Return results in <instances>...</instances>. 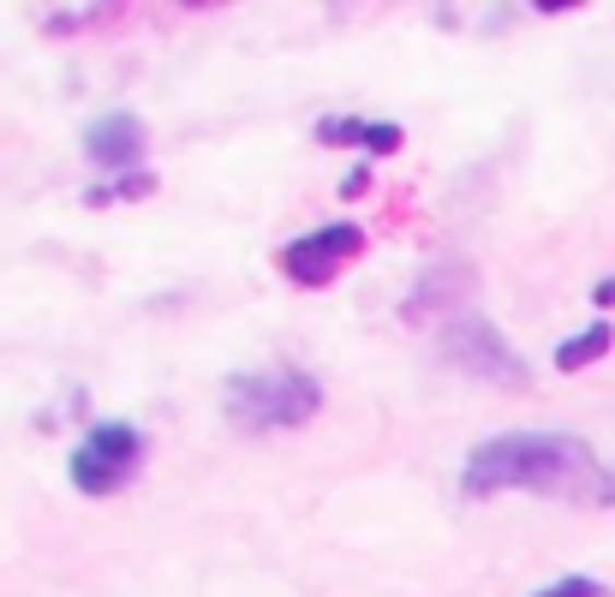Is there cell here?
<instances>
[{
  "label": "cell",
  "instance_id": "obj_4",
  "mask_svg": "<svg viewBox=\"0 0 615 597\" xmlns=\"http://www.w3.org/2000/svg\"><path fill=\"white\" fill-rule=\"evenodd\" d=\"M144 466V437H138V425H96L90 437L72 449V485L84 490V497H114V490L132 485V473Z\"/></svg>",
  "mask_w": 615,
  "mask_h": 597
},
{
  "label": "cell",
  "instance_id": "obj_7",
  "mask_svg": "<svg viewBox=\"0 0 615 597\" xmlns=\"http://www.w3.org/2000/svg\"><path fill=\"white\" fill-rule=\"evenodd\" d=\"M84 156L96 162V168H132V162L144 156V120H138V114H108V120H96L84 132Z\"/></svg>",
  "mask_w": 615,
  "mask_h": 597
},
{
  "label": "cell",
  "instance_id": "obj_5",
  "mask_svg": "<svg viewBox=\"0 0 615 597\" xmlns=\"http://www.w3.org/2000/svg\"><path fill=\"white\" fill-rule=\"evenodd\" d=\"M358 251H365V234H358L353 222H335V227H317V234L293 239V246L281 251V270H287L299 287H329Z\"/></svg>",
  "mask_w": 615,
  "mask_h": 597
},
{
  "label": "cell",
  "instance_id": "obj_10",
  "mask_svg": "<svg viewBox=\"0 0 615 597\" xmlns=\"http://www.w3.org/2000/svg\"><path fill=\"white\" fill-rule=\"evenodd\" d=\"M317 138H323V144H365L370 126H358V120H323V126H317Z\"/></svg>",
  "mask_w": 615,
  "mask_h": 597
},
{
  "label": "cell",
  "instance_id": "obj_13",
  "mask_svg": "<svg viewBox=\"0 0 615 597\" xmlns=\"http://www.w3.org/2000/svg\"><path fill=\"white\" fill-rule=\"evenodd\" d=\"M598 305H604V311H610V305H615V275H610V282H598V294H592Z\"/></svg>",
  "mask_w": 615,
  "mask_h": 597
},
{
  "label": "cell",
  "instance_id": "obj_3",
  "mask_svg": "<svg viewBox=\"0 0 615 597\" xmlns=\"http://www.w3.org/2000/svg\"><path fill=\"white\" fill-rule=\"evenodd\" d=\"M442 359L454 365V371L478 377V383H496V389L527 383V359H520L502 329L484 323V317H454V323L442 329Z\"/></svg>",
  "mask_w": 615,
  "mask_h": 597
},
{
  "label": "cell",
  "instance_id": "obj_9",
  "mask_svg": "<svg viewBox=\"0 0 615 597\" xmlns=\"http://www.w3.org/2000/svg\"><path fill=\"white\" fill-rule=\"evenodd\" d=\"M150 192H156V180H150V174H132V180L96 186V192H90V203H120V198H150Z\"/></svg>",
  "mask_w": 615,
  "mask_h": 597
},
{
  "label": "cell",
  "instance_id": "obj_2",
  "mask_svg": "<svg viewBox=\"0 0 615 597\" xmlns=\"http://www.w3.org/2000/svg\"><path fill=\"white\" fill-rule=\"evenodd\" d=\"M323 389L311 371H293V365H269V371L234 377L227 383V418L251 437H275V430H299L317 418Z\"/></svg>",
  "mask_w": 615,
  "mask_h": 597
},
{
  "label": "cell",
  "instance_id": "obj_12",
  "mask_svg": "<svg viewBox=\"0 0 615 597\" xmlns=\"http://www.w3.org/2000/svg\"><path fill=\"white\" fill-rule=\"evenodd\" d=\"M365 150H370V156H389V150H401V126H370Z\"/></svg>",
  "mask_w": 615,
  "mask_h": 597
},
{
  "label": "cell",
  "instance_id": "obj_6",
  "mask_svg": "<svg viewBox=\"0 0 615 597\" xmlns=\"http://www.w3.org/2000/svg\"><path fill=\"white\" fill-rule=\"evenodd\" d=\"M472 287H478L472 263H466V258H442V263H430V270L413 282V294H406L401 311H406V323H430V317H442V311H454V305H466Z\"/></svg>",
  "mask_w": 615,
  "mask_h": 597
},
{
  "label": "cell",
  "instance_id": "obj_11",
  "mask_svg": "<svg viewBox=\"0 0 615 597\" xmlns=\"http://www.w3.org/2000/svg\"><path fill=\"white\" fill-rule=\"evenodd\" d=\"M537 597H604V586L586 580V574H568V580H556V586H544Z\"/></svg>",
  "mask_w": 615,
  "mask_h": 597
},
{
  "label": "cell",
  "instance_id": "obj_1",
  "mask_svg": "<svg viewBox=\"0 0 615 597\" xmlns=\"http://www.w3.org/2000/svg\"><path fill=\"white\" fill-rule=\"evenodd\" d=\"M615 478L598 473L580 437H490L466 454L460 490L496 497V490H544V497H615Z\"/></svg>",
  "mask_w": 615,
  "mask_h": 597
},
{
  "label": "cell",
  "instance_id": "obj_8",
  "mask_svg": "<svg viewBox=\"0 0 615 597\" xmlns=\"http://www.w3.org/2000/svg\"><path fill=\"white\" fill-rule=\"evenodd\" d=\"M610 347H615V329L610 323H592L586 335H573V341H561V347H556V371H580V365L604 359Z\"/></svg>",
  "mask_w": 615,
  "mask_h": 597
}]
</instances>
